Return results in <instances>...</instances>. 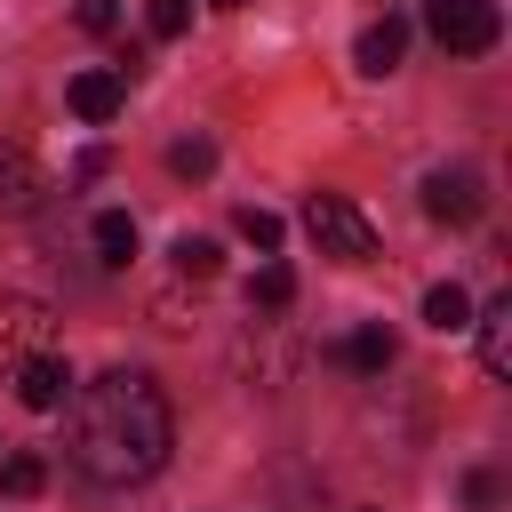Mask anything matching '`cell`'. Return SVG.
Wrapping results in <instances>:
<instances>
[{
  "instance_id": "19",
  "label": "cell",
  "mask_w": 512,
  "mask_h": 512,
  "mask_svg": "<svg viewBox=\"0 0 512 512\" xmlns=\"http://www.w3.org/2000/svg\"><path fill=\"white\" fill-rule=\"evenodd\" d=\"M232 224H240V240H248V248H264V256L280 248V216H272V208H240Z\"/></svg>"
},
{
  "instance_id": "20",
  "label": "cell",
  "mask_w": 512,
  "mask_h": 512,
  "mask_svg": "<svg viewBox=\"0 0 512 512\" xmlns=\"http://www.w3.org/2000/svg\"><path fill=\"white\" fill-rule=\"evenodd\" d=\"M72 16H80V32H96V40H104V32H120V0H80Z\"/></svg>"
},
{
  "instance_id": "7",
  "label": "cell",
  "mask_w": 512,
  "mask_h": 512,
  "mask_svg": "<svg viewBox=\"0 0 512 512\" xmlns=\"http://www.w3.org/2000/svg\"><path fill=\"white\" fill-rule=\"evenodd\" d=\"M400 56H408V24L400 16H376L360 40H352V64L368 72V80H384V72H400Z\"/></svg>"
},
{
  "instance_id": "5",
  "label": "cell",
  "mask_w": 512,
  "mask_h": 512,
  "mask_svg": "<svg viewBox=\"0 0 512 512\" xmlns=\"http://www.w3.org/2000/svg\"><path fill=\"white\" fill-rule=\"evenodd\" d=\"M8 376H16V400H24L32 416H56V408L72 400V368H64L56 352H24Z\"/></svg>"
},
{
  "instance_id": "9",
  "label": "cell",
  "mask_w": 512,
  "mask_h": 512,
  "mask_svg": "<svg viewBox=\"0 0 512 512\" xmlns=\"http://www.w3.org/2000/svg\"><path fill=\"white\" fill-rule=\"evenodd\" d=\"M472 328H480V368L488 376H512V296H496Z\"/></svg>"
},
{
  "instance_id": "18",
  "label": "cell",
  "mask_w": 512,
  "mask_h": 512,
  "mask_svg": "<svg viewBox=\"0 0 512 512\" xmlns=\"http://www.w3.org/2000/svg\"><path fill=\"white\" fill-rule=\"evenodd\" d=\"M144 24H152V40H184L192 32V0H152Z\"/></svg>"
},
{
  "instance_id": "15",
  "label": "cell",
  "mask_w": 512,
  "mask_h": 512,
  "mask_svg": "<svg viewBox=\"0 0 512 512\" xmlns=\"http://www.w3.org/2000/svg\"><path fill=\"white\" fill-rule=\"evenodd\" d=\"M248 304H256V312H288V304H296V272H288V264H264V272L248 280Z\"/></svg>"
},
{
  "instance_id": "17",
  "label": "cell",
  "mask_w": 512,
  "mask_h": 512,
  "mask_svg": "<svg viewBox=\"0 0 512 512\" xmlns=\"http://www.w3.org/2000/svg\"><path fill=\"white\" fill-rule=\"evenodd\" d=\"M168 168H176V176H208V168H216V144H208V136H176V144H168Z\"/></svg>"
},
{
  "instance_id": "8",
  "label": "cell",
  "mask_w": 512,
  "mask_h": 512,
  "mask_svg": "<svg viewBox=\"0 0 512 512\" xmlns=\"http://www.w3.org/2000/svg\"><path fill=\"white\" fill-rule=\"evenodd\" d=\"M32 200H40V160H32L24 144H0V208L24 216Z\"/></svg>"
},
{
  "instance_id": "10",
  "label": "cell",
  "mask_w": 512,
  "mask_h": 512,
  "mask_svg": "<svg viewBox=\"0 0 512 512\" xmlns=\"http://www.w3.org/2000/svg\"><path fill=\"white\" fill-rule=\"evenodd\" d=\"M40 336H48V312H40V304H0V360H8V368H16Z\"/></svg>"
},
{
  "instance_id": "12",
  "label": "cell",
  "mask_w": 512,
  "mask_h": 512,
  "mask_svg": "<svg viewBox=\"0 0 512 512\" xmlns=\"http://www.w3.org/2000/svg\"><path fill=\"white\" fill-rule=\"evenodd\" d=\"M424 320H432L440 336H456V328H472V296H464L456 280H440V288H424Z\"/></svg>"
},
{
  "instance_id": "16",
  "label": "cell",
  "mask_w": 512,
  "mask_h": 512,
  "mask_svg": "<svg viewBox=\"0 0 512 512\" xmlns=\"http://www.w3.org/2000/svg\"><path fill=\"white\" fill-rule=\"evenodd\" d=\"M0 488H8V496H40V488H48V464H40V456H24V448H16V456H8V464H0Z\"/></svg>"
},
{
  "instance_id": "6",
  "label": "cell",
  "mask_w": 512,
  "mask_h": 512,
  "mask_svg": "<svg viewBox=\"0 0 512 512\" xmlns=\"http://www.w3.org/2000/svg\"><path fill=\"white\" fill-rule=\"evenodd\" d=\"M64 104H72V120H88V128H104L120 104H128V72H72V88H64Z\"/></svg>"
},
{
  "instance_id": "14",
  "label": "cell",
  "mask_w": 512,
  "mask_h": 512,
  "mask_svg": "<svg viewBox=\"0 0 512 512\" xmlns=\"http://www.w3.org/2000/svg\"><path fill=\"white\" fill-rule=\"evenodd\" d=\"M176 272H184V280H216V272H224V248H216L208 232H184V240H176Z\"/></svg>"
},
{
  "instance_id": "4",
  "label": "cell",
  "mask_w": 512,
  "mask_h": 512,
  "mask_svg": "<svg viewBox=\"0 0 512 512\" xmlns=\"http://www.w3.org/2000/svg\"><path fill=\"white\" fill-rule=\"evenodd\" d=\"M480 208H488L480 168H464V160H456V168H432V176H424V216H432V224H472Z\"/></svg>"
},
{
  "instance_id": "13",
  "label": "cell",
  "mask_w": 512,
  "mask_h": 512,
  "mask_svg": "<svg viewBox=\"0 0 512 512\" xmlns=\"http://www.w3.org/2000/svg\"><path fill=\"white\" fill-rule=\"evenodd\" d=\"M96 256H104V264H128V256H136V216H128V208H104V216H96Z\"/></svg>"
},
{
  "instance_id": "3",
  "label": "cell",
  "mask_w": 512,
  "mask_h": 512,
  "mask_svg": "<svg viewBox=\"0 0 512 512\" xmlns=\"http://www.w3.org/2000/svg\"><path fill=\"white\" fill-rule=\"evenodd\" d=\"M424 32L448 56H488L504 40V8L496 0H424Z\"/></svg>"
},
{
  "instance_id": "2",
  "label": "cell",
  "mask_w": 512,
  "mask_h": 512,
  "mask_svg": "<svg viewBox=\"0 0 512 512\" xmlns=\"http://www.w3.org/2000/svg\"><path fill=\"white\" fill-rule=\"evenodd\" d=\"M304 232H312V248L336 256V264H368V256H376V224H368L344 192H312V200H304Z\"/></svg>"
},
{
  "instance_id": "1",
  "label": "cell",
  "mask_w": 512,
  "mask_h": 512,
  "mask_svg": "<svg viewBox=\"0 0 512 512\" xmlns=\"http://www.w3.org/2000/svg\"><path fill=\"white\" fill-rule=\"evenodd\" d=\"M168 448H176V416L144 368H104L96 384H72V464L96 488L152 480Z\"/></svg>"
},
{
  "instance_id": "21",
  "label": "cell",
  "mask_w": 512,
  "mask_h": 512,
  "mask_svg": "<svg viewBox=\"0 0 512 512\" xmlns=\"http://www.w3.org/2000/svg\"><path fill=\"white\" fill-rule=\"evenodd\" d=\"M216 8H240V0H216Z\"/></svg>"
},
{
  "instance_id": "11",
  "label": "cell",
  "mask_w": 512,
  "mask_h": 512,
  "mask_svg": "<svg viewBox=\"0 0 512 512\" xmlns=\"http://www.w3.org/2000/svg\"><path fill=\"white\" fill-rule=\"evenodd\" d=\"M344 368H360V376H384V368H392V328H384V320L352 328V336H344Z\"/></svg>"
}]
</instances>
